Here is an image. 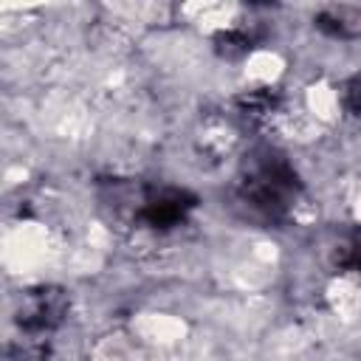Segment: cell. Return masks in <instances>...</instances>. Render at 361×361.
Listing matches in <instances>:
<instances>
[{
	"instance_id": "6da1fadb",
	"label": "cell",
	"mask_w": 361,
	"mask_h": 361,
	"mask_svg": "<svg viewBox=\"0 0 361 361\" xmlns=\"http://www.w3.org/2000/svg\"><path fill=\"white\" fill-rule=\"evenodd\" d=\"M296 189H299L296 175H293L290 166H288L285 161H279V158H268V161L257 164V166L248 172V178L243 180V195H245V200H248L254 209L265 212L268 217L285 214L288 206H290L293 197H296Z\"/></svg>"
},
{
	"instance_id": "7a4b0ae2",
	"label": "cell",
	"mask_w": 361,
	"mask_h": 361,
	"mask_svg": "<svg viewBox=\"0 0 361 361\" xmlns=\"http://www.w3.org/2000/svg\"><path fill=\"white\" fill-rule=\"evenodd\" d=\"M195 206V197L183 189H161V192H152L147 195L144 206H141V220L149 226V228H172L178 223H183L186 212Z\"/></svg>"
},
{
	"instance_id": "277c9868",
	"label": "cell",
	"mask_w": 361,
	"mask_h": 361,
	"mask_svg": "<svg viewBox=\"0 0 361 361\" xmlns=\"http://www.w3.org/2000/svg\"><path fill=\"white\" fill-rule=\"evenodd\" d=\"M319 28L336 37H358L361 34V8L358 6H333L319 14Z\"/></svg>"
},
{
	"instance_id": "5b68a950",
	"label": "cell",
	"mask_w": 361,
	"mask_h": 361,
	"mask_svg": "<svg viewBox=\"0 0 361 361\" xmlns=\"http://www.w3.org/2000/svg\"><path fill=\"white\" fill-rule=\"evenodd\" d=\"M344 102H347V107H350L355 116H361V73L347 82V87H344Z\"/></svg>"
},
{
	"instance_id": "3957f363",
	"label": "cell",
	"mask_w": 361,
	"mask_h": 361,
	"mask_svg": "<svg viewBox=\"0 0 361 361\" xmlns=\"http://www.w3.org/2000/svg\"><path fill=\"white\" fill-rule=\"evenodd\" d=\"M62 313H65V299L54 290H39L28 299L20 324L25 330H48V327L59 324Z\"/></svg>"
}]
</instances>
